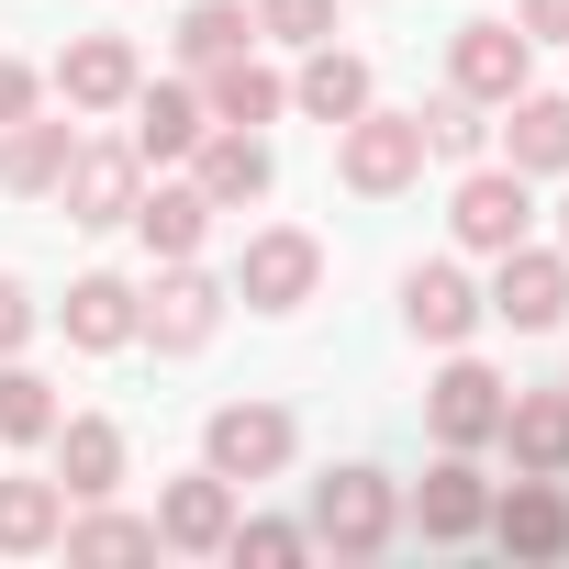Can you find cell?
I'll return each mask as SVG.
<instances>
[{"mask_svg":"<svg viewBox=\"0 0 569 569\" xmlns=\"http://www.w3.org/2000/svg\"><path fill=\"white\" fill-rule=\"evenodd\" d=\"M425 436L480 458V447L502 436V380H491L480 358H458V347H447V369H436V391H425Z\"/></svg>","mask_w":569,"mask_h":569,"instance_id":"obj_10","label":"cell"},{"mask_svg":"<svg viewBox=\"0 0 569 569\" xmlns=\"http://www.w3.org/2000/svg\"><path fill=\"white\" fill-rule=\"evenodd\" d=\"M46 447H57V491L68 502H112L123 491V425L112 413H57Z\"/></svg>","mask_w":569,"mask_h":569,"instance_id":"obj_14","label":"cell"},{"mask_svg":"<svg viewBox=\"0 0 569 569\" xmlns=\"http://www.w3.org/2000/svg\"><path fill=\"white\" fill-rule=\"evenodd\" d=\"M447 223H458V246H469V257H502V246H525V234H536V179H525V168H502V157H480V168L458 179Z\"/></svg>","mask_w":569,"mask_h":569,"instance_id":"obj_6","label":"cell"},{"mask_svg":"<svg viewBox=\"0 0 569 569\" xmlns=\"http://www.w3.org/2000/svg\"><path fill=\"white\" fill-rule=\"evenodd\" d=\"M491 447H513V469H536V480H569V391H502Z\"/></svg>","mask_w":569,"mask_h":569,"instance_id":"obj_21","label":"cell"},{"mask_svg":"<svg viewBox=\"0 0 569 569\" xmlns=\"http://www.w3.org/2000/svg\"><path fill=\"white\" fill-rule=\"evenodd\" d=\"M480 146H491V123H480V101H469V90L425 101V157H458V168H480Z\"/></svg>","mask_w":569,"mask_h":569,"instance_id":"obj_30","label":"cell"},{"mask_svg":"<svg viewBox=\"0 0 569 569\" xmlns=\"http://www.w3.org/2000/svg\"><path fill=\"white\" fill-rule=\"evenodd\" d=\"M447 90H469L480 112H502L513 90H536V34H525V23H458V46H447Z\"/></svg>","mask_w":569,"mask_h":569,"instance_id":"obj_8","label":"cell"},{"mask_svg":"<svg viewBox=\"0 0 569 569\" xmlns=\"http://www.w3.org/2000/svg\"><path fill=\"white\" fill-rule=\"evenodd\" d=\"M68 157H79V123H46V112L0 123V190H12V201H57Z\"/></svg>","mask_w":569,"mask_h":569,"instance_id":"obj_19","label":"cell"},{"mask_svg":"<svg viewBox=\"0 0 569 569\" xmlns=\"http://www.w3.org/2000/svg\"><path fill=\"white\" fill-rule=\"evenodd\" d=\"M502 168L569 179V90H513L502 101Z\"/></svg>","mask_w":569,"mask_h":569,"instance_id":"obj_18","label":"cell"},{"mask_svg":"<svg viewBox=\"0 0 569 569\" xmlns=\"http://www.w3.org/2000/svg\"><path fill=\"white\" fill-rule=\"evenodd\" d=\"M257 46V12L246 0H190L179 12V68H223V57H246Z\"/></svg>","mask_w":569,"mask_h":569,"instance_id":"obj_29","label":"cell"},{"mask_svg":"<svg viewBox=\"0 0 569 569\" xmlns=\"http://www.w3.org/2000/svg\"><path fill=\"white\" fill-rule=\"evenodd\" d=\"M134 79H146V57L123 34H68V57H57V101L68 112H123Z\"/></svg>","mask_w":569,"mask_h":569,"instance_id":"obj_12","label":"cell"},{"mask_svg":"<svg viewBox=\"0 0 569 569\" xmlns=\"http://www.w3.org/2000/svg\"><path fill=\"white\" fill-rule=\"evenodd\" d=\"M223 302H234V291H223L201 257H168L157 291H134V336H146L157 358H201V347L223 336Z\"/></svg>","mask_w":569,"mask_h":569,"instance_id":"obj_1","label":"cell"},{"mask_svg":"<svg viewBox=\"0 0 569 569\" xmlns=\"http://www.w3.org/2000/svg\"><path fill=\"white\" fill-rule=\"evenodd\" d=\"M34 101H46V79H34V68H23V57H0V123H23V112H34Z\"/></svg>","mask_w":569,"mask_h":569,"instance_id":"obj_34","label":"cell"},{"mask_svg":"<svg viewBox=\"0 0 569 569\" xmlns=\"http://www.w3.org/2000/svg\"><path fill=\"white\" fill-rule=\"evenodd\" d=\"M291 413H279V402H212V425H201V469H223L234 491L246 480H279V469H291Z\"/></svg>","mask_w":569,"mask_h":569,"instance_id":"obj_7","label":"cell"},{"mask_svg":"<svg viewBox=\"0 0 569 569\" xmlns=\"http://www.w3.org/2000/svg\"><path fill=\"white\" fill-rule=\"evenodd\" d=\"M536 46H569V0H525V12H513Z\"/></svg>","mask_w":569,"mask_h":569,"instance_id":"obj_35","label":"cell"},{"mask_svg":"<svg viewBox=\"0 0 569 569\" xmlns=\"http://www.w3.org/2000/svg\"><path fill=\"white\" fill-rule=\"evenodd\" d=\"M68 558H157V513H112V502H68Z\"/></svg>","mask_w":569,"mask_h":569,"instance_id":"obj_27","label":"cell"},{"mask_svg":"<svg viewBox=\"0 0 569 569\" xmlns=\"http://www.w3.org/2000/svg\"><path fill=\"white\" fill-rule=\"evenodd\" d=\"M134 234H146L157 268H168V257H201V234H212L201 179H157V190H134Z\"/></svg>","mask_w":569,"mask_h":569,"instance_id":"obj_25","label":"cell"},{"mask_svg":"<svg viewBox=\"0 0 569 569\" xmlns=\"http://www.w3.org/2000/svg\"><path fill=\"white\" fill-rule=\"evenodd\" d=\"M336 179L358 190V201H391V190H413L425 179V112H358V123H336Z\"/></svg>","mask_w":569,"mask_h":569,"instance_id":"obj_2","label":"cell"},{"mask_svg":"<svg viewBox=\"0 0 569 569\" xmlns=\"http://www.w3.org/2000/svg\"><path fill=\"white\" fill-rule=\"evenodd\" d=\"M480 536H502L513 558H558V547H569V491H558V480H536V469H513V491L491 502V525H480Z\"/></svg>","mask_w":569,"mask_h":569,"instance_id":"obj_20","label":"cell"},{"mask_svg":"<svg viewBox=\"0 0 569 569\" xmlns=\"http://www.w3.org/2000/svg\"><path fill=\"white\" fill-rule=\"evenodd\" d=\"M190 179H201V201H212V212H246V201H268L279 157H268V134H246V123H212V134L190 146Z\"/></svg>","mask_w":569,"mask_h":569,"instance_id":"obj_11","label":"cell"},{"mask_svg":"<svg viewBox=\"0 0 569 569\" xmlns=\"http://www.w3.org/2000/svg\"><path fill=\"white\" fill-rule=\"evenodd\" d=\"M223 536H234V480H223V469L168 480V502H157V547H179V558H223Z\"/></svg>","mask_w":569,"mask_h":569,"instance_id":"obj_16","label":"cell"},{"mask_svg":"<svg viewBox=\"0 0 569 569\" xmlns=\"http://www.w3.org/2000/svg\"><path fill=\"white\" fill-rule=\"evenodd\" d=\"M68 536V491L57 480H0V558H46Z\"/></svg>","mask_w":569,"mask_h":569,"instance_id":"obj_26","label":"cell"},{"mask_svg":"<svg viewBox=\"0 0 569 569\" xmlns=\"http://www.w3.org/2000/svg\"><path fill=\"white\" fill-rule=\"evenodd\" d=\"M134 190H146V157H134V146H90V134H79V157H68V179H57L68 223L112 234V223H134Z\"/></svg>","mask_w":569,"mask_h":569,"instance_id":"obj_9","label":"cell"},{"mask_svg":"<svg viewBox=\"0 0 569 569\" xmlns=\"http://www.w3.org/2000/svg\"><path fill=\"white\" fill-rule=\"evenodd\" d=\"M257 34L268 46H325L336 34V0H257Z\"/></svg>","mask_w":569,"mask_h":569,"instance_id":"obj_32","label":"cell"},{"mask_svg":"<svg viewBox=\"0 0 569 569\" xmlns=\"http://www.w3.org/2000/svg\"><path fill=\"white\" fill-rule=\"evenodd\" d=\"M480 313H491V325H513V336H558V325H569V257H558V246H536V234H525V246H502V257H491Z\"/></svg>","mask_w":569,"mask_h":569,"instance_id":"obj_4","label":"cell"},{"mask_svg":"<svg viewBox=\"0 0 569 569\" xmlns=\"http://www.w3.org/2000/svg\"><path fill=\"white\" fill-rule=\"evenodd\" d=\"M480 525H491V480L469 469V447H447V458L413 480V536L458 547V536H480Z\"/></svg>","mask_w":569,"mask_h":569,"instance_id":"obj_15","label":"cell"},{"mask_svg":"<svg viewBox=\"0 0 569 569\" xmlns=\"http://www.w3.org/2000/svg\"><path fill=\"white\" fill-rule=\"evenodd\" d=\"M223 558H246V569H291V558H313V525H268V513L246 525V513H234Z\"/></svg>","mask_w":569,"mask_h":569,"instance_id":"obj_31","label":"cell"},{"mask_svg":"<svg viewBox=\"0 0 569 569\" xmlns=\"http://www.w3.org/2000/svg\"><path fill=\"white\" fill-rule=\"evenodd\" d=\"M123 112H134V134H123V146H134L146 168H168V157H190V146L212 134V112H201V90H190V79H134V101H123Z\"/></svg>","mask_w":569,"mask_h":569,"instance_id":"obj_13","label":"cell"},{"mask_svg":"<svg viewBox=\"0 0 569 569\" xmlns=\"http://www.w3.org/2000/svg\"><path fill=\"white\" fill-rule=\"evenodd\" d=\"M291 112H313V123H358V112H369V57H347L336 34H325V46H302Z\"/></svg>","mask_w":569,"mask_h":569,"instance_id":"obj_24","label":"cell"},{"mask_svg":"<svg viewBox=\"0 0 569 569\" xmlns=\"http://www.w3.org/2000/svg\"><path fill=\"white\" fill-rule=\"evenodd\" d=\"M23 347H34V291L0 268V358H23Z\"/></svg>","mask_w":569,"mask_h":569,"instance_id":"obj_33","label":"cell"},{"mask_svg":"<svg viewBox=\"0 0 569 569\" xmlns=\"http://www.w3.org/2000/svg\"><path fill=\"white\" fill-rule=\"evenodd\" d=\"M57 325H68V347H79V358H112V347H134V279H112V268L68 279Z\"/></svg>","mask_w":569,"mask_h":569,"instance_id":"obj_22","label":"cell"},{"mask_svg":"<svg viewBox=\"0 0 569 569\" xmlns=\"http://www.w3.org/2000/svg\"><path fill=\"white\" fill-rule=\"evenodd\" d=\"M402 325H413L425 347H469V336H480V279L447 268V257H425V268L402 279Z\"/></svg>","mask_w":569,"mask_h":569,"instance_id":"obj_17","label":"cell"},{"mask_svg":"<svg viewBox=\"0 0 569 569\" xmlns=\"http://www.w3.org/2000/svg\"><path fill=\"white\" fill-rule=\"evenodd\" d=\"M313 279H325V246H313L302 223H268V234H246V257H234L223 291H234L246 313H302Z\"/></svg>","mask_w":569,"mask_h":569,"instance_id":"obj_5","label":"cell"},{"mask_svg":"<svg viewBox=\"0 0 569 569\" xmlns=\"http://www.w3.org/2000/svg\"><path fill=\"white\" fill-rule=\"evenodd\" d=\"M558 257H569V201H558Z\"/></svg>","mask_w":569,"mask_h":569,"instance_id":"obj_36","label":"cell"},{"mask_svg":"<svg viewBox=\"0 0 569 569\" xmlns=\"http://www.w3.org/2000/svg\"><path fill=\"white\" fill-rule=\"evenodd\" d=\"M391 536H402V491H391L380 469H325V480H313V547L380 558Z\"/></svg>","mask_w":569,"mask_h":569,"instance_id":"obj_3","label":"cell"},{"mask_svg":"<svg viewBox=\"0 0 569 569\" xmlns=\"http://www.w3.org/2000/svg\"><path fill=\"white\" fill-rule=\"evenodd\" d=\"M57 413H68V402H57V380H46V369L0 358V447H46V436H57Z\"/></svg>","mask_w":569,"mask_h":569,"instance_id":"obj_28","label":"cell"},{"mask_svg":"<svg viewBox=\"0 0 569 569\" xmlns=\"http://www.w3.org/2000/svg\"><path fill=\"white\" fill-rule=\"evenodd\" d=\"M201 112H212V123L268 134L279 112H291V79H279V68H257V57H223V68H201Z\"/></svg>","mask_w":569,"mask_h":569,"instance_id":"obj_23","label":"cell"}]
</instances>
